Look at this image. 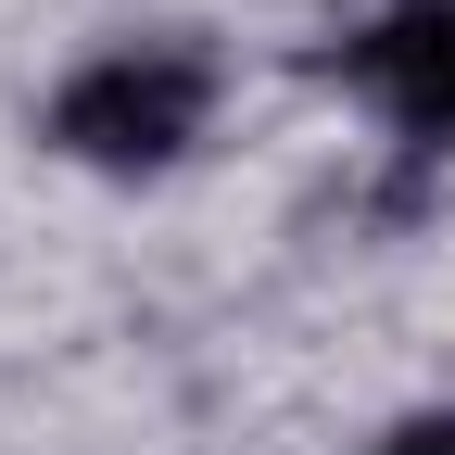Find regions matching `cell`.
<instances>
[{
    "label": "cell",
    "instance_id": "cell-2",
    "mask_svg": "<svg viewBox=\"0 0 455 455\" xmlns=\"http://www.w3.org/2000/svg\"><path fill=\"white\" fill-rule=\"evenodd\" d=\"M329 76L392 114V140L455 152V0H392L329 51Z\"/></svg>",
    "mask_w": 455,
    "mask_h": 455
},
{
    "label": "cell",
    "instance_id": "cell-3",
    "mask_svg": "<svg viewBox=\"0 0 455 455\" xmlns=\"http://www.w3.org/2000/svg\"><path fill=\"white\" fill-rule=\"evenodd\" d=\"M379 455H455V405H418V418H392Z\"/></svg>",
    "mask_w": 455,
    "mask_h": 455
},
{
    "label": "cell",
    "instance_id": "cell-1",
    "mask_svg": "<svg viewBox=\"0 0 455 455\" xmlns=\"http://www.w3.org/2000/svg\"><path fill=\"white\" fill-rule=\"evenodd\" d=\"M203 114H215V64L178 38H114L89 51V64L51 89V152L64 164H101V178H152V164H178L203 140Z\"/></svg>",
    "mask_w": 455,
    "mask_h": 455
}]
</instances>
